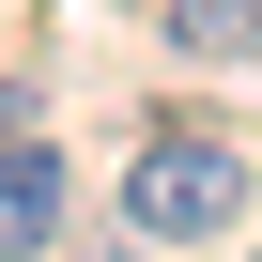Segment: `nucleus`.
Here are the masks:
<instances>
[{"instance_id": "nucleus-1", "label": "nucleus", "mask_w": 262, "mask_h": 262, "mask_svg": "<svg viewBox=\"0 0 262 262\" xmlns=\"http://www.w3.org/2000/svg\"><path fill=\"white\" fill-rule=\"evenodd\" d=\"M247 216V155L216 123H155L139 155H123V247H201Z\"/></svg>"}, {"instance_id": "nucleus-2", "label": "nucleus", "mask_w": 262, "mask_h": 262, "mask_svg": "<svg viewBox=\"0 0 262 262\" xmlns=\"http://www.w3.org/2000/svg\"><path fill=\"white\" fill-rule=\"evenodd\" d=\"M47 231H62V155L0 139V262H47Z\"/></svg>"}, {"instance_id": "nucleus-3", "label": "nucleus", "mask_w": 262, "mask_h": 262, "mask_svg": "<svg viewBox=\"0 0 262 262\" xmlns=\"http://www.w3.org/2000/svg\"><path fill=\"white\" fill-rule=\"evenodd\" d=\"M170 62H262V0H155Z\"/></svg>"}, {"instance_id": "nucleus-4", "label": "nucleus", "mask_w": 262, "mask_h": 262, "mask_svg": "<svg viewBox=\"0 0 262 262\" xmlns=\"http://www.w3.org/2000/svg\"><path fill=\"white\" fill-rule=\"evenodd\" d=\"M0 139H31V93H0Z\"/></svg>"}]
</instances>
